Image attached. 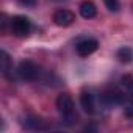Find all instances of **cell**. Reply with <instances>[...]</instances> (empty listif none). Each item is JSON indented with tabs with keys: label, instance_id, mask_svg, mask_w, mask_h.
<instances>
[{
	"label": "cell",
	"instance_id": "6da1fadb",
	"mask_svg": "<svg viewBox=\"0 0 133 133\" xmlns=\"http://www.w3.org/2000/svg\"><path fill=\"white\" fill-rule=\"evenodd\" d=\"M56 108L64 121V124L68 125H72L77 122V113H75V103L72 100V97L64 92V94H59L58 99H56Z\"/></svg>",
	"mask_w": 133,
	"mask_h": 133
},
{
	"label": "cell",
	"instance_id": "7a4b0ae2",
	"mask_svg": "<svg viewBox=\"0 0 133 133\" xmlns=\"http://www.w3.org/2000/svg\"><path fill=\"white\" fill-rule=\"evenodd\" d=\"M17 74L22 80H27V82H36L41 75V69H39V66L33 61H22L19 64V68H17Z\"/></svg>",
	"mask_w": 133,
	"mask_h": 133
},
{
	"label": "cell",
	"instance_id": "3957f363",
	"mask_svg": "<svg viewBox=\"0 0 133 133\" xmlns=\"http://www.w3.org/2000/svg\"><path fill=\"white\" fill-rule=\"evenodd\" d=\"M10 30L14 36L25 38V36H28V33L31 30V24H30L28 17H25V16H14V17H11Z\"/></svg>",
	"mask_w": 133,
	"mask_h": 133
},
{
	"label": "cell",
	"instance_id": "277c9868",
	"mask_svg": "<svg viewBox=\"0 0 133 133\" xmlns=\"http://www.w3.org/2000/svg\"><path fill=\"white\" fill-rule=\"evenodd\" d=\"M100 100L105 103V105H121V103H125L127 102V97H125V92L122 91V88H116V86H111L108 89H105L102 94H100Z\"/></svg>",
	"mask_w": 133,
	"mask_h": 133
},
{
	"label": "cell",
	"instance_id": "5b68a950",
	"mask_svg": "<svg viewBox=\"0 0 133 133\" xmlns=\"http://www.w3.org/2000/svg\"><path fill=\"white\" fill-rule=\"evenodd\" d=\"M99 49V42L92 38H86V39H82L80 42H77L75 45V50L80 56H89L91 53H94L96 50Z\"/></svg>",
	"mask_w": 133,
	"mask_h": 133
},
{
	"label": "cell",
	"instance_id": "8992f818",
	"mask_svg": "<svg viewBox=\"0 0 133 133\" xmlns=\"http://www.w3.org/2000/svg\"><path fill=\"white\" fill-rule=\"evenodd\" d=\"M75 21V14L69 10H58L53 14V22L58 27H69Z\"/></svg>",
	"mask_w": 133,
	"mask_h": 133
},
{
	"label": "cell",
	"instance_id": "52a82bcc",
	"mask_svg": "<svg viewBox=\"0 0 133 133\" xmlns=\"http://www.w3.org/2000/svg\"><path fill=\"white\" fill-rule=\"evenodd\" d=\"M80 103H82V108L86 113L92 114L96 111V97H94V94L91 91H88V89L82 91V94H80Z\"/></svg>",
	"mask_w": 133,
	"mask_h": 133
},
{
	"label": "cell",
	"instance_id": "ba28073f",
	"mask_svg": "<svg viewBox=\"0 0 133 133\" xmlns=\"http://www.w3.org/2000/svg\"><path fill=\"white\" fill-rule=\"evenodd\" d=\"M121 88L122 91L125 92V97H127V102L130 108H133V77L131 75H124L121 78Z\"/></svg>",
	"mask_w": 133,
	"mask_h": 133
},
{
	"label": "cell",
	"instance_id": "9c48e42d",
	"mask_svg": "<svg viewBox=\"0 0 133 133\" xmlns=\"http://www.w3.org/2000/svg\"><path fill=\"white\" fill-rule=\"evenodd\" d=\"M80 14H82V17H85V19H92V17H96V14H97V8H96V5H94L92 2L86 0V2H83V3L80 5Z\"/></svg>",
	"mask_w": 133,
	"mask_h": 133
},
{
	"label": "cell",
	"instance_id": "30bf717a",
	"mask_svg": "<svg viewBox=\"0 0 133 133\" xmlns=\"http://www.w3.org/2000/svg\"><path fill=\"white\" fill-rule=\"evenodd\" d=\"M0 66H2V74L5 77H10V72L13 69V66H11V59H10L8 53L5 50L0 52Z\"/></svg>",
	"mask_w": 133,
	"mask_h": 133
},
{
	"label": "cell",
	"instance_id": "8fae6325",
	"mask_svg": "<svg viewBox=\"0 0 133 133\" xmlns=\"http://www.w3.org/2000/svg\"><path fill=\"white\" fill-rule=\"evenodd\" d=\"M116 56H117V59H119L121 63H130V61L133 59V50H131L130 47H121V49L117 50Z\"/></svg>",
	"mask_w": 133,
	"mask_h": 133
},
{
	"label": "cell",
	"instance_id": "7c38bea8",
	"mask_svg": "<svg viewBox=\"0 0 133 133\" xmlns=\"http://www.w3.org/2000/svg\"><path fill=\"white\" fill-rule=\"evenodd\" d=\"M27 128H31V130H45L49 127L39 117H28L27 119Z\"/></svg>",
	"mask_w": 133,
	"mask_h": 133
},
{
	"label": "cell",
	"instance_id": "4fadbf2b",
	"mask_svg": "<svg viewBox=\"0 0 133 133\" xmlns=\"http://www.w3.org/2000/svg\"><path fill=\"white\" fill-rule=\"evenodd\" d=\"M103 3H105V6L108 8V11L116 13V11L119 10V0H103Z\"/></svg>",
	"mask_w": 133,
	"mask_h": 133
},
{
	"label": "cell",
	"instance_id": "5bb4252c",
	"mask_svg": "<svg viewBox=\"0 0 133 133\" xmlns=\"http://www.w3.org/2000/svg\"><path fill=\"white\" fill-rule=\"evenodd\" d=\"M11 22V19L8 21L6 19V14H2V21H0V24H2V33H6V25Z\"/></svg>",
	"mask_w": 133,
	"mask_h": 133
},
{
	"label": "cell",
	"instance_id": "9a60e30c",
	"mask_svg": "<svg viewBox=\"0 0 133 133\" xmlns=\"http://www.w3.org/2000/svg\"><path fill=\"white\" fill-rule=\"evenodd\" d=\"M19 3H22L25 6H33L36 3V0H19Z\"/></svg>",
	"mask_w": 133,
	"mask_h": 133
}]
</instances>
